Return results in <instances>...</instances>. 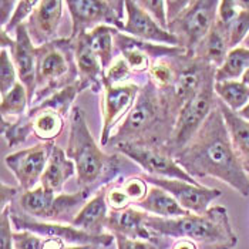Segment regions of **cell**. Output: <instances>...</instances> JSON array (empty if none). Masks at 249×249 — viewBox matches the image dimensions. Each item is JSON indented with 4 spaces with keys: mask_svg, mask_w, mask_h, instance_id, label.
Returning a JSON list of instances; mask_svg holds the SVG:
<instances>
[{
    "mask_svg": "<svg viewBox=\"0 0 249 249\" xmlns=\"http://www.w3.org/2000/svg\"><path fill=\"white\" fill-rule=\"evenodd\" d=\"M115 32L117 29L113 26H97L96 29L86 32L87 40L96 53V56L100 58L104 70L108 69V66L114 60V44H115Z\"/></svg>",
    "mask_w": 249,
    "mask_h": 249,
    "instance_id": "26",
    "label": "cell"
},
{
    "mask_svg": "<svg viewBox=\"0 0 249 249\" xmlns=\"http://www.w3.org/2000/svg\"><path fill=\"white\" fill-rule=\"evenodd\" d=\"M147 216H148L147 212L138 211L135 208H127L123 211H111L107 219V227L111 230L113 235L120 233L133 239L147 241L155 245V241L153 238L158 236V233H155L145 227Z\"/></svg>",
    "mask_w": 249,
    "mask_h": 249,
    "instance_id": "18",
    "label": "cell"
},
{
    "mask_svg": "<svg viewBox=\"0 0 249 249\" xmlns=\"http://www.w3.org/2000/svg\"><path fill=\"white\" fill-rule=\"evenodd\" d=\"M96 247H70V248L66 249H94Z\"/></svg>",
    "mask_w": 249,
    "mask_h": 249,
    "instance_id": "50",
    "label": "cell"
},
{
    "mask_svg": "<svg viewBox=\"0 0 249 249\" xmlns=\"http://www.w3.org/2000/svg\"><path fill=\"white\" fill-rule=\"evenodd\" d=\"M10 216L13 225L19 231H29L43 238H57L67 244H73L74 247H108L114 235L113 233H103V235H91L86 231H81L73 227V225H61L57 222H47L32 218L21 212L12 211L10 208Z\"/></svg>",
    "mask_w": 249,
    "mask_h": 249,
    "instance_id": "10",
    "label": "cell"
},
{
    "mask_svg": "<svg viewBox=\"0 0 249 249\" xmlns=\"http://www.w3.org/2000/svg\"><path fill=\"white\" fill-rule=\"evenodd\" d=\"M37 4V0H21V1H18V6H16V10L13 13V18L9 21V24L4 29H1V30H6L7 33H12V32L15 33V30L19 26L24 24V20H29V18L35 12Z\"/></svg>",
    "mask_w": 249,
    "mask_h": 249,
    "instance_id": "35",
    "label": "cell"
},
{
    "mask_svg": "<svg viewBox=\"0 0 249 249\" xmlns=\"http://www.w3.org/2000/svg\"><path fill=\"white\" fill-rule=\"evenodd\" d=\"M142 178L150 184L162 188L164 191L171 194L175 201L190 213L202 215L211 208V204L218 199L222 191L218 188H208L201 184H192L181 179H170V178H160L151 175H142Z\"/></svg>",
    "mask_w": 249,
    "mask_h": 249,
    "instance_id": "12",
    "label": "cell"
},
{
    "mask_svg": "<svg viewBox=\"0 0 249 249\" xmlns=\"http://www.w3.org/2000/svg\"><path fill=\"white\" fill-rule=\"evenodd\" d=\"M241 81H242L245 86H248L249 87V69L245 71V73H244V76H242V78H241Z\"/></svg>",
    "mask_w": 249,
    "mask_h": 249,
    "instance_id": "48",
    "label": "cell"
},
{
    "mask_svg": "<svg viewBox=\"0 0 249 249\" xmlns=\"http://www.w3.org/2000/svg\"><path fill=\"white\" fill-rule=\"evenodd\" d=\"M121 32L147 43L179 47L177 36L162 29L137 1H125V21Z\"/></svg>",
    "mask_w": 249,
    "mask_h": 249,
    "instance_id": "14",
    "label": "cell"
},
{
    "mask_svg": "<svg viewBox=\"0 0 249 249\" xmlns=\"http://www.w3.org/2000/svg\"><path fill=\"white\" fill-rule=\"evenodd\" d=\"M67 157L76 165L78 187L86 191L97 188L100 181H111V170H117L115 157H108L97 145L89 128L84 111L73 106L70 113V135L66 148Z\"/></svg>",
    "mask_w": 249,
    "mask_h": 249,
    "instance_id": "3",
    "label": "cell"
},
{
    "mask_svg": "<svg viewBox=\"0 0 249 249\" xmlns=\"http://www.w3.org/2000/svg\"><path fill=\"white\" fill-rule=\"evenodd\" d=\"M117 151L127 158L133 160L135 164L145 173V175L181 179L192 184H199L192 178L174 158L173 153L162 145H150L138 142H120L115 144Z\"/></svg>",
    "mask_w": 249,
    "mask_h": 249,
    "instance_id": "8",
    "label": "cell"
},
{
    "mask_svg": "<svg viewBox=\"0 0 249 249\" xmlns=\"http://www.w3.org/2000/svg\"><path fill=\"white\" fill-rule=\"evenodd\" d=\"M216 103L218 97L215 94V74H212L205 80L196 96L181 108L175 120L173 135L168 142V150L173 155L185 147L194 135L199 131L208 115L216 107Z\"/></svg>",
    "mask_w": 249,
    "mask_h": 249,
    "instance_id": "6",
    "label": "cell"
},
{
    "mask_svg": "<svg viewBox=\"0 0 249 249\" xmlns=\"http://www.w3.org/2000/svg\"><path fill=\"white\" fill-rule=\"evenodd\" d=\"M218 106L221 108V113L224 115L225 124L228 127L233 148L238 154L241 162L244 164L247 173L249 174V123L245 121L242 117H239L238 113H235L231 108H228L219 100H218Z\"/></svg>",
    "mask_w": 249,
    "mask_h": 249,
    "instance_id": "23",
    "label": "cell"
},
{
    "mask_svg": "<svg viewBox=\"0 0 249 249\" xmlns=\"http://www.w3.org/2000/svg\"><path fill=\"white\" fill-rule=\"evenodd\" d=\"M244 47H247V49H249V35H248V37L245 38V41H244V44H242Z\"/></svg>",
    "mask_w": 249,
    "mask_h": 249,
    "instance_id": "51",
    "label": "cell"
},
{
    "mask_svg": "<svg viewBox=\"0 0 249 249\" xmlns=\"http://www.w3.org/2000/svg\"><path fill=\"white\" fill-rule=\"evenodd\" d=\"M227 35H228L231 50L239 47V44H244L245 38L248 37L249 35V10L241 7V12L238 13L236 19L233 20L230 24V27L227 29Z\"/></svg>",
    "mask_w": 249,
    "mask_h": 249,
    "instance_id": "33",
    "label": "cell"
},
{
    "mask_svg": "<svg viewBox=\"0 0 249 249\" xmlns=\"http://www.w3.org/2000/svg\"><path fill=\"white\" fill-rule=\"evenodd\" d=\"M190 1L188 0H178V1H167V19H168V24L177 19L187 7H188Z\"/></svg>",
    "mask_w": 249,
    "mask_h": 249,
    "instance_id": "44",
    "label": "cell"
},
{
    "mask_svg": "<svg viewBox=\"0 0 249 249\" xmlns=\"http://www.w3.org/2000/svg\"><path fill=\"white\" fill-rule=\"evenodd\" d=\"M15 67L18 70L19 81L27 89L30 104L36 93V74H37V47L30 37L26 23L15 30L13 46L9 49Z\"/></svg>",
    "mask_w": 249,
    "mask_h": 249,
    "instance_id": "15",
    "label": "cell"
},
{
    "mask_svg": "<svg viewBox=\"0 0 249 249\" xmlns=\"http://www.w3.org/2000/svg\"><path fill=\"white\" fill-rule=\"evenodd\" d=\"M64 241L57 238H43V248L41 249H66Z\"/></svg>",
    "mask_w": 249,
    "mask_h": 249,
    "instance_id": "45",
    "label": "cell"
},
{
    "mask_svg": "<svg viewBox=\"0 0 249 249\" xmlns=\"http://www.w3.org/2000/svg\"><path fill=\"white\" fill-rule=\"evenodd\" d=\"M81 90H84V86L77 80L76 83H73V84L61 89V90H58L57 93L47 97L44 101H41L38 106L30 108V110L50 108V110H54V111H57L58 114H61L64 117L66 113H71V110H73L71 104H73L74 98H76V96Z\"/></svg>",
    "mask_w": 249,
    "mask_h": 249,
    "instance_id": "29",
    "label": "cell"
},
{
    "mask_svg": "<svg viewBox=\"0 0 249 249\" xmlns=\"http://www.w3.org/2000/svg\"><path fill=\"white\" fill-rule=\"evenodd\" d=\"M158 91L151 81L140 90L133 110L117 127L108 144L138 142L161 145L160 142L164 138L160 135V131L165 115L175 114L171 111L167 96L162 97Z\"/></svg>",
    "mask_w": 249,
    "mask_h": 249,
    "instance_id": "4",
    "label": "cell"
},
{
    "mask_svg": "<svg viewBox=\"0 0 249 249\" xmlns=\"http://www.w3.org/2000/svg\"><path fill=\"white\" fill-rule=\"evenodd\" d=\"M66 1L60 0H43L38 1L35 12L29 18L26 27L36 44V47H41L44 44L53 43L57 36L60 20L63 16V7Z\"/></svg>",
    "mask_w": 249,
    "mask_h": 249,
    "instance_id": "16",
    "label": "cell"
},
{
    "mask_svg": "<svg viewBox=\"0 0 249 249\" xmlns=\"http://www.w3.org/2000/svg\"><path fill=\"white\" fill-rule=\"evenodd\" d=\"M30 115H33V134L43 142L50 144L61 134L64 128V117L54 110H30Z\"/></svg>",
    "mask_w": 249,
    "mask_h": 249,
    "instance_id": "25",
    "label": "cell"
},
{
    "mask_svg": "<svg viewBox=\"0 0 249 249\" xmlns=\"http://www.w3.org/2000/svg\"><path fill=\"white\" fill-rule=\"evenodd\" d=\"M121 187L128 195V198L131 199V202L134 204L141 202L147 196L148 188H150L148 182L142 177H130L121 182Z\"/></svg>",
    "mask_w": 249,
    "mask_h": 249,
    "instance_id": "36",
    "label": "cell"
},
{
    "mask_svg": "<svg viewBox=\"0 0 249 249\" xmlns=\"http://www.w3.org/2000/svg\"><path fill=\"white\" fill-rule=\"evenodd\" d=\"M16 6H18V1H13V0H1L0 1V23H1V29H4L9 21L13 18V13L16 10Z\"/></svg>",
    "mask_w": 249,
    "mask_h": 249,
    "instance_id": "43",
    "label": "cell"
},
{
    "mask_svg": "<svg viewBox=\"0 0 249 249\" xmlns=\"http://www.w3.org/2000/svg\"><path fill=\"white\" fill-rule=\"evenodd\" d=\"M10 205L1 208L0 215V249H15L13 245V222L10 216Z\"/></svg>",
    "mask_w": 249,
    "mask_h": 249,
    "instance_id": "40",
    "label": "cell"
},
{
    "mask_svg": "<svg viewBox=\"0 0 249 249\" xmlns=\"http://www.w3.org/2000/svg\"><path fill=\"white\" fill-rule=\"evenodd\" d=\"M74 174H76L74 162L67 157V154L61 147L53 145L46 171L40 181V185H43L47 191L57 194V192H61L64 184Z\"/></svg>",
    "mask_w": 249,
    "mask_h": 249,
    "instance_id": "20",
    "label": "cell"
},
{
    "mask_svg": "<svg viewBox=\"0 0 249 249\" xmlns=\"http://www.w3.org/2000/svg\"><path fill=\"white\" fill-rule=\"evenodd\" d=\"M145 227L161 236L190 239L201 249H232L238 244L228 211L219 205L212 207L202 215L188 213L174 219L148 215Z\"/></svg>",
    "mask_w": 249,
    "mask_h": 249,
    "instance_id": "2",
    "label": "cell"
},
{
    "mask_svg": "<svg viewBox=\"0 0 249 249\" xmlns=\"http://www.w3.org/2000/svg\"><path fill=\"white\" fill-rule=\"evenodd\" d=\"M18 81H19V76L10 56V52L6 49H1L0 52V89H1L0 93L1 96L7 94Z\"/></svg>",
    "mask_w": 249,
    "mask_h": 249,
    "instance_id": "32",
    "label": "cell"
},
{
    "mask_svg": "<svg viewBox=\"0 0 249 249\" xmlns=\"http://www.w3.org/2000/svg\"><path fill=\"white\" fill-rule=\"evenodd\" d=\"M215 94L232 111H241L249 103V87L241 80L215 81Z\"/></svg>",
    "mask_w": 249,
    "mask_h": 249,
    "instance_id": "27",
    "label": "cell"
},
{
    "mask_svg": "<svg viewBox=\"0 0 249 249\" xmlns=\"http://www.w3.org/2000/svg\"><path fill=\"white\" fill-rule=\"evenodd\" d=\"M140 7H142L162 29L168 30V19H167V1L161 0H140L137 1Z\"/></svg>",
    "mask_w": 249,
    "mask_h": 249,
    "instance_id": "37",
    "label": "cell"
},
{
    "mask_svg": "<svg viewBox=\"0 0 249 249\" xmlns=\"http://www.w3.org/2000/svg\"><path fill=\"white\" fill-rule=\"evenodd\" d=\"M29 103H30V97L27 93V89L20 81H18L7 94L1 96V103H0L1 117L4 120L12 117H21L26 113Z\"/></svg>",
    "mask_w": 249,
    "mask_h": 249,
    "instance_id": "30",
    "label": "cell"
},
{
    "mask_svg": "<svg viewBox=\"0 0 249 249\" xmlns=\"http://www.w3.org/2000/svg\"><path fill=\"white\" fill-rule=\"evenodd\" d=\"M230 52L231 49L227 32L215 23L211 32L195 49L192 57L198 58L207 64H211L215 69H218L224 64Z\"/></svg>",
    "mask_w": 249,
    "mask_h": 249,
    "instance_id": "21",
    "label": "cell"
},
{
    "mask_svg": "<svg viewBox=\"0 0 249 249\" xmlns=\"http://www.w3.org/2000/svg\"><path fill=\"white\" fill-rule=\"evenodd\" d=\"M150 81L158 90H170L177 80V71L171 63L165 60H158L155 61L151 69L148 70Z\"/></svg>",
    "mask_w": 249,
    "mask_h": 249,
    "instance_id": "31",
    "label": "cell"
},
{
    "mask_svg": "<svg viewBox=\"0 0 249 249\" xmlns=\"http://www.w3.org/2000/svg\"><path fill=\"white\" fill-rule=\"evenodd\" d=\"M135 205L147 213H153L157 218H165V219L181 218L190 213L184 208H181V205L175 201L171 194L155 185H151L148 188L147 196Z\"/></svg>",
    "mask_w": 249,
    "mask_h": 249,
    "instance_id": "22",
    "label": "cell"
},
{
    "mask_svg": "<svg viewBox=\"0 0 249 249\" xmlns=\"http://www.w3.org/2000/svg\"><path fill=\"white\" fill-rule=\"evenodd\" d=\"M107 208L108 204L106 199V187H101V190H98L96 195L77 212L71 225L91 235H103V228L107 227L108 219Z\"/></svg>",
    "mask_w": 249,
    "mask_h": 249,
    "instance_id": "19",
    "label": "cell"
},
{
    "mask_svg": "<svg viewBox=\"0 0 249 249\" xmlns=\"http://www.w3.org/2000/svg\"><path fill=\"white\" fill-rule=\"evenodd\" d=\"M219 1L216 0H194L188 7L168 24V32L179 40V47L194 56L198 44L211 32L218 15Z\"/></svg>",
    "mask_w": 249,
    "mask_h": 249,
    "instance_id": "7",
    "label": "cell"
},
{
    "mask_svg": "<svg viewBox=\"0 0 249 249\" xmlns=\"http://www.w3.org/2000/svg\"><path fill=\"white\" fill-rule=\"evenodd\" d=\"M238 3H239V6H241L242 9L249 10V0H245V1H238Z\"/></svg>",
    "mask_w": 249,
    "mask_h": 249,
    "instance_id": "49",
    "label": "cell"
},
{
    "mask_svg": "<svg viewBox=\"0 0 249 249\" xmlns=\"http://www.w3.org/2000/svg\"><path fill=\"white\" fill-rule=\"evenodd\" d=\"M73 41V54H74V63H76V70L78 73V81L84 86V89L91 87L94 91H98L101 87L103 90V83H104V67L97 57L96 53L93 52L89 40L87 33H81L76 38L70 40Z\"/></svg>",
    "mask_w": 249,
    "mask_h": 249,
    "instance_id": "17",
    "label": "cell"
},
{
    "mask_svg": "<svg viewBox=\"0 0 249 249\" xmlns=\"http://www.w3.org/2000/svg\"><path fill=\"white\" fill-rule=\"evenodd\" d=\"M70 52L66 50V44L57 41L37 47V74H36V93L32 100L30 108L36 107L58 90L73 84L66 81L67 77L71 80L78 78L77 73H71L76 67L70 63Z\"/></svg>",
    "mask_w": 249,
    "mask_h": 249,
    "instance_id": "5",
    "label": "cell"
},
{
    "mask_svg": "<svg viewBox=\"0 0 249 249\" xmlns=\"http://www.w3.org/2000/svg\"><path fill=\"white\" fill-rule=\"evenodd\" d=\"M171 249H198V247H196V244H194L190 239L179 238V239L174 244Z\"/></svg>",
    "mask_w": 249,
    "mask_h": 249,
    "instance_id": "46",
    "label": "cell"
},
{
    "mask_svg": "<svg viewBox=\"0 0 249 249\" xmlns=\"http://www.w3.org/2000/svg\"><path fill=\"white\" fill-rule=\"evenodd\" d=\"M133 74L130 66L127 61L123 58V56H118L113 60V63L108 66V69L104 73V84L110 86H120V84H127L125 81Z\"/></svg>",
    "mask_w": 249,
    "mask_h": 249,
    "instance_id": "34",
    "label": "cell"
},
{
    "mask_svg": "<svg viewBox=\"0 0 249 249\" xmlns=\"http://www.w3.org/2000/svg\"><path fill=\"white\" fill-rule=\"evenodd\" d=\"M140 94V87L137 84H120V86H103V128L100 144L101 147L108 145L117 127L123 123L124 115L127 117L133 110L135 101Z\"/></svg>",
    "mask_w": 249,
    "mask_h": 249,
    "instance_id": "11",
    "label": "cell"
},
{
    "mask_svg": "<svg viewBox=\"0 0 249 249\" xmlns=\"http://www.w3.org/2000/svg\"><path fill=\"white\" fill-rule=\"evenodd\" d=\"M115 241H117V249H158L151 242L141 241V239H133L120 233H114Z\"/></svg>",
    "mask_w": 249,
    "mask_h": 249,
    "instance_id": "42",
    "label": "cell"
},
{
    "mask_svg": "<svg viewBox=\"0 0 249 249\" xmlns=\"http://www.w3.org/2000/svg\"><path fill=\"white\" fill-rule=\"evenodd\" d=\"M53 145L54 144L41 142L4 157V162L15 175L21 191H30L37 187V182L41 181L46 171Z\"/></svg>",
    "mask_w": 249,
    "mask_h": 249,
    "instance_id": "13",
    "label": "cell"
},
{
    "mask_svg": "<svg viewBox=\"0 0 249 249\" xmlns=\"http://www.w3.org/2000/svg\"><path fill=\"white\" fill-rule=\"evenodd\" d=\"M174 158L192 178L211 177L249 196V174L233 148L218 103L199 131Z\"/></svg>",
    "mask_w": 249,
    "mask_h": 249,
    "instance_id": "1",
    "label": "cell"
},
{
    "mask_svg": "<svg viewBox=\"0 0 249 249\" xmlns=\"http://www.w3.org/2000/svg\"><path fill=\"white\" fill-rule=\"evenodd\" d=\"M238 115H239V117H242L245 121H248L249 123V103L245 106V107H244V108H242V110H241V111H238Z\"/></svg>",
    "mask_w": 249,
    "mask_h": 249,
    "instance_id": "47",
    "label": "cell"
},
{
    "mask_svg": "<svg viewBox=\"0 0 249 249\" xmlns=\"http://www.w3.org/2000/svg\"><path fill=\"white\" fill-rule=\"evenodd\" d=\"M56 195L47 191L43 185H37L30 191H21L18 202L23 213L36 219L50 221Z\"/></svg>",
    "mask_w": 249,
    "mask_h": 249,
    "instance_id": "24",
    "label": "cell"
},
{
    "mask_svg": "<svg viewBox=\"0 0 249 249\" xmlns=\"http://www.w3.org/2000/svg\"><path fill=\"white\" fill-rule=\"evenodd\" d=\"M239 12H241V7H239L238 1L222 0V1H219V6H218V15H216L215 23L227 32V29L230 27L231 23L236 19Z\"/></svg>",
    "mask_w": 249,
    "mask_h": 249,
    "instance_id": "38",
    "label": "cell"
},
{
    "mask_svg": "<svg viewBox=\"0 0 249 249\" xmlns=\"http://www.w3.org/2000/svg\"><path fill=\"white\" fill-rule=\"evenodd\" d=\"M106 199H107L108 208L111 211L127 210L133 204L131 199L128 198V195L123 190L121 184L120 185H111V187L106 188Z\"/></svg>",
    "mask_w": 249,
    "mask_h": 249,
    "instance_id": "39",
    "label": "cell"
},
{
    "mask_svg": "<svg viewBox=\"0 0 249 249\" xmlns=\"http://www.w3.org/2000/svg\"><path fill=\"white\" fill-rule=\"evenodd\" d=\"M13 245L15 249H41L43 238L29 231L13 232Z\"/></svg>",
    "mask_w": 249,
    "mask_h": 249,
    "instance_id": "41",
    "label": "cell"
},
{
    "mask_svg": "<svg viewBox=\"0 0 249 249\" xmlns=\"http://www.w3.org/2000/svg\"><path fill=\"white\" fill-rule=\"evenodd\" d=\"M71 18V36L90 32L97 26H113L123 30V13L125 12V1H106V0H69L66 1Z\"/></svg>",
    "mask_w": 249,
    "mask_h": 249,
    "instance_id": "9",
    "label": "cell"
},
{
    "mask_svg": "<svg viewBox=\"0 0 249 249\" xmlns=\"http://www.w3.org/2000/svg\"><path fill=\"white\" fill-rule=\"evenodd\" d=\"M249 69V49L239 46L232 49L227 60L215 71V81H230L239 80Z\"/></svg>",
    "mask_w": 249,
    "mask_h": 249,
    "instance_id": "28",
    "label": "cell"
}]
</instances>
